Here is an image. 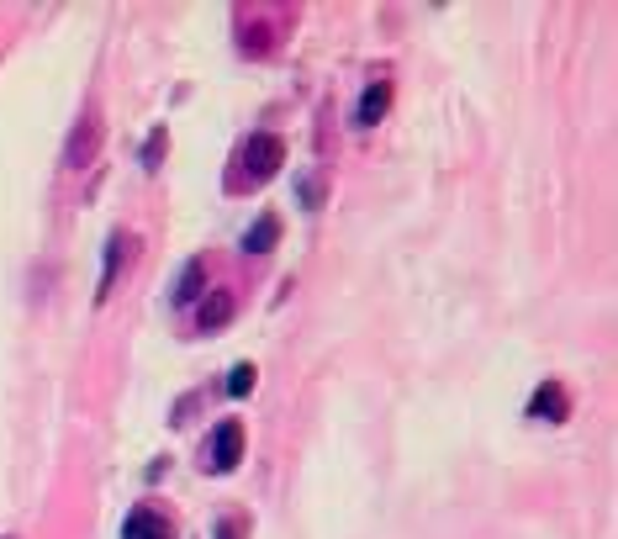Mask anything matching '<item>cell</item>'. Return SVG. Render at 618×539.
I'll return each instance as SVG.
<instances>
[{"instance_id":"cell-1","label":"cell","mask_w":618,"mask_h":539,"mask_svg":"<svg viewBox=\"0 0 618 539\" xmlns=\"http://www.w3.org/2000/svg\"><path fill=\"white\" fill-rule=\"evenodd\" d=\"M280 164H286V143H280L275 133H254L238 148V175H228V185L233 191H243V185H265Z\"/></svg>"},{"instance_id":"cell-2","label":"cell","mask_w":618,"mask_h":539,"mask_svg":"<svg viewBox=\"0 0 618 539\" xmlns=\"http://www.w3.org/2000/svg\"><path fill=\"white\" fill-rule=\"evenodd\" d=\"M101 138H106V127H101L96 111H90V117H80V127L64 138V170H85V164L101 154Z\"/></svg>"},{"instance_id":"cell-3","label":"cell","mask_w":618,"mask_h":539,"mask_svg":"<svg viewBox=\"0 0 618 539\" xmlns=\"http://www.w3.org/2000/svg\"><path fill=\"white\" fill-rule=\"evenodd\" d=\"M212 471H233L238 460H243V423L238 418H222L217 423V434H212Z\"/></svg>"},{"instance_id":"cell-4","label":"cell","mask_w":618,"mask_h":539,"mask_svg":"<svg viewBox=\"0 0 618 539\" xmlns=\"http://www.w3.org/2000/svg\"><path fill=\"white\" fill-rule=\"evenodd\" d=\"M529 418H539V423H566V418H571L566 386H560V381H545V386H539V392L529 397Z\"/></svg>"},{"instance_id":"cell-5","label":"cell","mask_w":618,"mask_h":539,"mask_svg":"<svg viewBox=\"0 0 618 539\" xmlns=\"http://www.w3.org/2000/svg\"><path fill=\"white\" fill-rule=\"evenodd\" d=\"M122 539H175V529H170V518H164V513L133 508V513H127V524H122Z\"/></svg>"},{"instance_id":"cell-6","label":"cell","mask_w":618,"mask_h":539,"mask_svg":"<svg viewBox=\"0 0 618 539\" xmlns=\"http://www.w3.org/2000/svg\"><path fill=\"white\" fill-rule=\"evenodd\" d=\"M386 106H391V80H376V85H365L360 106H354V122H360V127H376V122L386 117Z\"/></svg>"},{"instance_id":"cell-7","label":"cell","mask_w":618,"mask_h":539,"mask_svg":"<svg viewBox=\"0 0 618 539\" xmlns=\"http://www.w3.org/2000/svg\"><path fill=\"white\" fill-rule=\"evenodd\" d=\"M233 312H238V302H233V291H212L201 302V333H217V328H228L233 323Z\"/></svg>"},{"instance_id":"cell-8","label":"cell","mask_w":618,"mask_h":539,"mask_svg":"<svg viewBox=\"0 0 618 539\" xmlns=\"http://www.w3.org/2000/svg\"><path fill=\"white\" fill-rule=\"evenodd\" d=\"M280 238V217H259L249 233H243V254H270Z\"/></svg>"},{"instance_id":"cell-9","label":"cell","mask_w":618,"mask_h":539,"mask_svg":"<svg viewBox=\"0 0 618 539\" xmlns=\"http://www.w3.org/2000/svg\"><path fill=\"white\" fill-rule=\"evenodd\" d=\"M201 281H206V259H191V265L180 270V281H175V307H191L201 296Z\"/></svg>"},{"instance_id":"cell-10","label":"cell","mask_w":618,"mask_h":539,"mask_svg":"<svg viewBox=\"0 0 618 539\" xmlns=\"http://www.w3.org/2000/svg\"><path fill=\"white\" fill-rule=\"evenodd\" d=\"M122 249H127V238H122V233H111V238H106V275H101V291H96V296H101V302H106V296H111V281H117V265H122Z\"/></svg>"},{"instance_id":"cell-11","label":"cell","mask_w":618,"mask_h":539,"mask_svg":"<svg viewBox=\"0 0 618 539\" xmlns=\"http://www.w3.org/2000/svg\"><path fill=\"white\" fill-rule=\"evenodd\" d=\"M254 386H259V370H254L249 360H243V365H233V370H228V392H233V397H249Z\"/></svg>"},{"instance_id":"cell-12","label":"cell","mask_w":618,"mask_h":539,"mask_svg":"<svg viewBox=\"0 0 618 539\" xmlns=\"http://www.w3.org/2000/svg\"><path fill=\"white\" fill-rule=\"evenodd\" d=\"M164 148H170V133H164V127H154V133H148V143H143V170H159Z\"/></svg>"},{"instance_id":"cell-13","label":"cell","mask_w":618,"mask_h":539,"mask_svg":"<svg viewBox=\"0 0 618 539\" xmlns=\"http://www.w3.org/2000/svg\"><path fill=\"white\" fill-rule=\"evenodd\" d=\"M217 539H243V524H238V518H222V524H217Z\"/></svg>"},{"instance_id":"cell-14","label":"cell","mask_w":618,"mask_h":539,"mask_svg":"<svg viewBox=\"0 0 618 539\" xmlns=\"http://www.w3.org/2000/svg\"><path fill=\"white\" fill-rule=\"evenodd\" d=\"M6 539H16V534H6Z\"/></svg>"}]
</instances>
